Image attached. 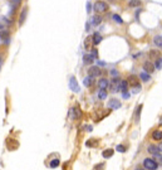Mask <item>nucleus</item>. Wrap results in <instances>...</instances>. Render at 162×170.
Wrapping results in <instances>:
<instances>
[{"instance_id":"nucleus-37","label":"nucleus","mask_w":162,"mask_h":170,"mask_svg":"<svg viewBox=\"0 0 162 170\" xmlns=\"http://www.w3.org/2000/svg\"><path fill=\"white\" fill-rule=\"evenodd\" d=\"M85 130H87V131H92V130H93V127H92V126H85Z\"/></svg>"},{"instance_id":"nucleus-24","label":"nucleus","mask_w":162,"mask_h":170,"mask_svg":"<svg viewBox=\"0 0 162 170\" xmlns=\"http://www.w3.org/2000/svg\"><path fill=\"white\" fill-rule=\"evenodd\" d=\"M59 164H60V160L59 159H53L52 160V161H50V164H49V166H50V168H58V166H59Z\"/></svg>"},{"instance_id":"nucleus-19","label":"nucleus","mask_w":162,"mask_h":170,"mask_svg":"<svg viewBox=\"0 0 162 170\" xmlns=\"http://www.w3.org/2000/svg\"><path fill=\"white\" fill-rule=\"evenodd\" d=\"M83 84H84L85 87H91L92 84H93V77H91V76L85 77V78H84V81H83Z\"/></svg>"},{"instance_id":"nucleus-22","label":"nucleus","mask_w":162,"mask_h":170,"mask_svg":"<svg viewBox=\"0 0 162 170\" xmlns=\"http://www.w3.org/2000/svg\"><path fill=\"white\" fill-rule=\"evenodd\" d=\"M139 78H141L143 82H148L150 81V78H151V76L148 74V73H146V72H141V74H139Z\"/></svg>"},{"instance_id":"nucleus-35","label":"nucleus","mask_w":162,"mask_h":170,"mask_svg":"<svg viewBox=\"0 0 162 170\" xmlns=\"http://www.w3.org/2000/svg\"><path fill=\"white\" fill-rule=\"evenodd\" d=\"M111 74H112L114 78H116L117 76H118V73H117V71H116V69H113V71H111Z\"/></svg>"},{"instance_id":"nucleus-20","label":"nucleus","mask_w":162,"mask_h":170,"mask_svg":"<svg viewBox=\"0 0 162 170\" xmlns=\"http://www.w3.org/2000/svg\"><path fill=\"white\" fill-rule=\"evenodd\" d=\"M0 39L8 42V40H9V31L8 30H1V31H0Z\"/></svg>"},{"instance_id":"nucleus-13","label":"nucleus","mask_w":162,"mask_h":170,"mask_svg":"<svg viewBox=\"0 0 162 170\" xmlns=\"http://www.w3.org/2000/svg\"><path fill=\"white\" fill-rule=\"evenodd\" d=\"M101 21H102V17H101V15H93L91 19L92 25H98V24H101Z\"/></svg>"},{"instance_id":"nucleus-15","label":"nucleus","mask_w":162,"mask_h":170,"mask_svg":"<svg viewBox=\"0 0 162 170\" xmlns=\"http://www.w3.org/2000/svg\"><path fill=\"white\" fill-rule=\"evenodd\" d=\"M94 62V58L91 54H84L83 56V63L84 64H92Z\"/></svg>"},{"instance_id":"nucleus-9","label":"nucleus","mask_w":162,"mask_h":170,"mask_svg":"<svg viewBox=\"0 0 162 170\" xmlns=\"http://www.w3.org/2000/svg\"><path fill=\"white\" fill-rule=\"evenodd\" d=\"M71 116H72V118H73V120H78V118H81V116H82L81 110H79L78 107H74V108H72V110H71Z\"/></svg>"},{"instance_id":"nucleus-1","label":"nucleus","mask_w":162,"mask_h":170,"mask_svg":"<svg viewBox=\"0 0 162 170\" xmlns=\"http://www.w3.org/2000/svg\"><path fill=\"white\" fill-rule=\"evenodd\" d=\"M143 166H145L146 170H156L158 168V164L155 159L147 157V159H145V161H143Z\"/></svg>"},{"instance_id":"nucleus-30","label":"nucleus","mask_w":162,"mask_h":170,"mask_svg":"<svg viewBox=\"0 0 162 170\" xmlns=\"http://www.w3.org/2000/svg\"><path fill=\"white\" fill-rule=\"evenodd\" d=\"M116 150L118 151V153H125V151H126V146H123V145H118V146L116 147Z\"/></svg>"},{"instance_id":"nucleus-36","label":"nucleus","mask_w":162,"mask_h":170,"mask_svg":"<svg viewBox=\"0 0 162 170\" xmlns=\"http://www.w3.org/2000/svg\"><path fill=\"white\" fill-rule=\"evenodd\" d=\"M87 11L91 13V3H87Z\"/></svg>"},{"instance_id":"nucleus-41","label":"nucleus","mask_w":162,"mask_h":170,"mask_svg":"<svg viewBox=\"0 0 162 170\" xmlns=\"http://www.w3.org/2000/svg\"><path fill=\"white\" fill-rule=\"evenodd\" d=\"M0 29H1V25H0Z\"/></svg>"},{"instance_id":"nucleus-38","label":"nucleus","mask_w":162,"mask_h":170,"mask_svg":"<svg viewBox=\"0 0 162 170\" xmlns=\"http://www.w3.org/2000/svg\"><path fill=\"white\" fill-rule=\"evenodd\" d=\"M128 97H129V93H127V92L123 93V98H128Z\"/></svg>"},{"instance_id":"nucleus-4","label":"nucleus","mask_w":162,"mask_h":170,"mask_svg":"<svg viewBox=\"0 0 162 170\" xmlns=\"http://www.w3.org/2000/svg\"><path fill=\"white\" fill-rule=\"evenodd\" d=\"M127 82H128V84H129V86H132V87H136V88H137V90L139 88V86H141V84H139V81H138V78L136 77L135 74L129 76V77H128V81H127Z\"/></svg>"},{"instance_id":"nucleus-32","label":"nucleus","mask_w":162,"mask_h":170,"mask_svg":"<svg viewBox=\"0 0 162 170\" xmlns=\"http://www.w3.org/2000/svg\"><path fill=\"white\" fill-rule=\"evenodd\" d=\"M156 68H158L160 69L161 67H162V59L161 58H158V59H156V66H155Z\"/></svg>"},{"instance_id":"nucleus-34","label":"nucleus","mask_w":162,"mask_h":170,"mask_svg":"<svg viewBox=\"0 0 162 170\" xmlns=\"http://www.w3.org/2000/svg\"><path fill=\"white\" fill-rule=\"evenodd\" d=\"M155 160L157 161V164H161V165H162V155H161V154H160V155H157L156 157H155Z\"/></svg>"},{"instance_id":"nucleus-31","label":"nucleus","mask_w":162,"mask_h":170,"mask_svg":"<svg viewBox=\"0 0 162 170\" xmlns=\"http://www.w3.org/2000/svg\"><path fill=\"white\" fill-rule=\"evenodd\" d=\"M141 110H142V105H139L138 108L136 110V120H137V121H138V118H139V113H141Z\"/></svg>"},{"instance_id":"nucleus-10","label":"nucleus","mask_w":162,"mask_h":170,"mask_svg":"<svg viewBox=\"0 0 162 170\" xmlns=\"http://www.w3.org/2000/svg\"><path fill=\"white\" fill-rule=\"evenodd\" d=\"M27 13H28V8L27 6H24L23 10H21V14H20V18H19V24H24L25 21V18H27Z\"/></svg>"},{"instance_id":"nucleus-23","label":"nucleus","mask_w":162,"mask_h":170,"mask_svg":"<svg viewBox=\"0 0 162 170\" xmlns=\"http://www.w3.org/2000/svg\"><path fill=\"white\" fill-rule=\"evenodd\" d=\"M153 43L156 44L157 47H160V48H162V37H160V35L155 37V38H153Z\"/></svg>"},{"instance_id":"nucleus-8","label":"nucleus","mask_w":162,"mask_h":170,"mask_svg":"<svg viewBox=\"0 0 162 170\" xmlns=\"http://www.w3.org/2000/svg\"><path fill=\"white\" fill-rule=\"evenodd\" d=\"M88 73H89L91 77H97V76H101V69L96 67V66H92V67L88 69Z\"/></svg>"},{"instance_id":"nucleus-33","label":"nucleus","mask_w":162,"mask_h":170,"mask_svg":"<svg viewBox=\"0 0 162 170\" xmlns=\"http://www.w3.org/2000/svg\"><path fill=\"white\" fill-rule=\"evenodd\" d=\"M91 56L93 57V58H97V57H98V50H97V49H92Z\"/></svg>"},{"instance_id":"nucleus-29","label":"nucleus","mask_w":162,"mask_h":170,"mask_svg":"<svg viewBox=\"0 0 162 170\" xmlns=\"http://www.w3.org/2000/svg\"><path fill=\"white\" fill-rule=\"evenodd\" d=\"M103 168H104V163H99V164H97V165H94L93 170H102Z\"/></svg>"},{"instance_id":"nucleus-11","label":"nucleus","mask_w":162,"mask_h":170,"mask_svg":"<svg viewBox=\"0 0 162 170\" xmlns=\"http://www.w3.org/2000/svg\"><path fill=\"white\" fill-rule=\"evenodd\" d=\"M108 105H109L111 108L116 110V108H119V107H121V102H119L118 100L113 98V100H111V101H109V103H108Z\"/></svg>"},{"instance_id":"nucleus-14","label":"nucleus","mask_w":162,"mask_h":170,"mask_svg":"<svg viewBox=\"0 0 162 170\" xmlns=\"http://www.w3.org/2000/svg\"><path fill=\"white\" fill-rule=\"evenodd\" d=\"M92 38H93V44L94 46H98V44L102 42V35H101L99 33H94Z\"/></svg>"},{"instance_id":"nucleus-42","label":"nucleus","mask_w":162,"mask_h":170,"mask_svg":"<svg viewBox=\"0 0 162 170\" xmlns=\"http://www.w3.org/2000/svg\"><path fill=\"white\" fill-rule=\"evenodd\" d=\"M161 37H162V35H161Z\"/></svg>"},{"instance_id":"nucleus-40","label":"nucleus","mask_w":162,"mask_h":170,"mask_svg":"<svg viewBox=\"0 0 162 170\" xmlns=\"http://www.w3.org/2000/svg\"><path fill=\"white\" fill-rule=\"evenodd\" d=\"M136 170H146V169H141V168H138V169H136Z\"/></svg>"},{"instance_id":"nucleus-12","label":"nucleus","mask_w":162,"mask_h":170,"mask_svg":"<svg viewBox=\"0 0 162 170\" xmlns=\"http://www.w3.org/2000/svg\"><path fill=\"white\" fill-rule=\"evenodd\" d=\"M152 139L156 141L162 140V130H155L152 132Z\"/></svg>"},{"instance_id":"nucleus-39","label":"nucleus","mask_w":162,"mask_h":170,"mask_svg":"<svg viewBox=\"0 0 162 170\" xmlns=\"http://www.w3.org/2000/svg\"><path fill=\"white\" fill-rule=\"evenodd\" d=\"M158 147H160V150L162 151V144H161V145H160V146H158Z\"/></svg>"},{"instance_id":"nucleus-26","label":"nucleus","mask_w":162,"mask_h":170,"mask_svg":"<svg viewBox=\"0 0 162 170\" xmlns=\"http://www.w3.org/2000/svg\"><path fill=\"white\" fill-rule=\"evenodd\" d=\"M98 97H99V100H104L107 97V92L104 90H101L99 93H98Z\"/></svg>"},{"instance_id":"nucleus-6","label":"nucleus","mask_w":162,"mask_h":170,"mask_svg":"<svg viewBox=\"0 0 162 170\" xmlns=\"http://www.w3.org/2000/svg\"><path fill=\"white\" fill-rule=\"evenodd\" d=\"M69 88H71L73 92H79V86L77 83L75 77H71V81H69Z\"/></svg>"},{"instance_id":"nucleus-16","label":"nucleus","mask_w":162,"mask_h":170,"mask_svg":"<svg viewBox=\"0 0 162 170\" xmlns=\"http://www.w3.org/2000/svg\"><path fill=\"white\" fill-rule=\"evenodd\" d=\"M113 154H114V150L113 149H107V150H104L103 153H102V156L104 157V159H109V157L113 156Z\"/></svg>"},{"instance_id":"nucleus-17","label":"nucleus","mask_w":162,"mask_h":170,"mask_svg":"<svg viewBox=\"0 0 162 170\" xmlns=\"http://www.w3.org/2000/svg\"><path fill=\"white\" fill-rule=\"evenodd\" d=\"M92 43H93V38L92 37H87L84 40V48L85 49H91L92 48Z\"/></svg>"},{"instance_id":"nucleus-18","label":"nucleus","mask_w":162,"mask_h":170,"mask_svg":"<svg viewBox=\"0 0 162 170\" xmlns=\"http://www.w3.org/2000/svg\"><path fill=\"white\" fill-rule=\"evenodd\" d=\"M127 90H128V82H127V81H121L119 91H122V92L125 93V92H127Z\"/></svg>"},{"instance_id":"nucleus-21","label":"nucleus","mask_w":162,"mask_h":170,"mask_svg":"<svg viewBox=\"0 0 162 170\" xmlns=\"http://www.w3.org/2000/svg\"><path fill=\"white\" fill-rule=\"evenodd\" d=\"M98 84H99V88H101V90H106V88L108 87V81L106 80V78H102V80H99Z\"/></svg>"},{"instance_id":"nucleus-27","label":"nucleus","mask_w":162,"mask_h":170,"mask_svg":"<svg viewBox=\"0 0 162 170\" xmlns=\"http://www.w3.org/2000/svg\"><path fill=\"white\" fill-rule=\"evenodd\" d=\"M158 54H160V53H158L157 50H151V52H150V57H151V58L158 59V58H160V57H158Z\"/></svg>"},{"instance_id":"nucleus-25","label":"nucleus","mask_w":162,"mask_h":170,"mask_svg":"<svg viewBox=\"0 0 162 170\" xmlns=\"http://www.w3.org/2000/svg\"><path fill=\"white\" fill-rule=\"evenodd\" d=\"M112 18H113V20H116V21H117V23H118V24H122V23H123L122 18H121L118 14H113V15H112Z\"/></svg>"},{"instance_id":"nucleus-5","label":"nucleus","mask_w":162,"mask_h":170,"mask_svg":"<svg viewBox=\"0 0 162 170\" xmlns=\"http://www.w3.org/2000/svg\"><path fill=\"white\" fill-rule=\"evenodd\" d=\"M147 151H148V153H150L153 157H156L157 155H160V154H161L160 147L156 146V145H150V146L147 147Z\"/></svg>"},{"instance_id":"nucleus-3","label":"nucleus","mask_w":162,"mask_h":170,"mask_svg":"<svg viewBox=\"0 0 162 170\" xmlns=\"http://www.w3.org/2000/svg\"><path fill=\"white\" fill-rule=\"evenodd\" d=\"M155 64L152 63L151 61H146L145 63H143V71L146 72V73H153V71H155Z\"/></svg>"},{"instance_id":"nucleus-2","label":"nucleus","mask_w":162,"mask_h":170,"mask_svg":"<svg viewBox=\"0 0 162 170\" xmlns=\"http://www.w3.org/2000/svg\"><path fill=\"white\" fill-rule=\"evenodd\" d=\"M94 10L97 13H104L108 10V4L107 3L102 1V0H98V1L94 4Z\"/></svg>"},{"instance_id":"nucleus-28","label":"nucleus","mask_w":162,"mask_h":170,"mask_svg":"<svg viewBox=\"0 0 162 170\" xmlns=\"http://www.w3.org/2000/svg\"><path fill=\"white\" fill-rule=\"evenodd\" d=\"M142 3L139 1V0H131V1H129V5L131 6H139Z\"/></svg>"},{"instance_id":"nucleus-7","label":"nucleus","mask_w":162,"mask_h":170,"mask_svg":"<svg viewBox=\"0 0 162 170\" xmlns=\"http://www.w3.org/2000/svg\"><path fill=\"white\" fill-rule=\"evenodd\" d=\"M119 83L121 81L118 80V78H113L112 80V83H111V91L112 92H117V91H119Z\"/></svg>"}]
</instances>
